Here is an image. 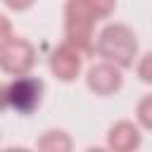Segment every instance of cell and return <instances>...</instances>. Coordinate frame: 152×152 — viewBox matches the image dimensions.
<instances>
[{
  "label": "cell",
  "instance_id": "6da1fadb",
  "mask_svg": "<svg viewBox=\"0 0 152 152\" xmlns=\"http://www.w3.org/2000/svg\"><path fill=\"white\" fill-rule=\"evenodd\" d=\"M95 10L88 0H69L66 2V38L76 50L90 52V26L95 21Z\"/></svg>",
  "mask_w": 152,
  "mask_h": 152
},
{
  "label": "cell",
  "instance_id": "7a4b0ae2",
  "mask_svg": "<svg viewBox=\"0 0 152 152\" xmlns=\"http://www.w3.org/2000/svg\"><path fill=\"white\" fill-rule=\"evenodd\" d=\"M97 50L102 57H107L121 66H128L131 57L135 55V38L126 26H109L102 31Z\"/></svg>",
  "mask_w": 152,
  "mask_h": 152
},
{
  "label": "cell",
  "instance_id": "3957f363",
  "mask_svg": "<svg viewBox=\"0 0 152 152\" xmlns=\"http://www.w3.org/2000/svg\"><path fill=\"white\" fill-rule=\"evenodd\" d=\"M33 64V50L26 40L7 38L0 48V66L10 74H24Z\"/></svg>",
  "mask_w": 152,
  "mask_h": 152
},
{
  "label": "cell",
  "instance_id": "277c9868",
  "mask_svg": "<svg viewBox=\"0 0 152 152\" xmlns=\"http://www.w3.org/2000/svg\"><path fill=\"white\" fill-rule=\"evenodd\" d=\"M40 90H43L40 81H36V78H19L10 88V102L21 114H31L40 104Z\"/></svg>",
  "mask_w": 152,
  "mask_h": 152
},
{
  "label": "cell",
  "instance_id": "5b68a950",
  "mask_svg": "<svg viewBox=\"0 0 152 152\" xmlns=\"http://www.w3.org/2000/svg\"><path fill=\"white\" fill-rule=\"evenodd\" d=\"M50 66H52V71H55L62 81H71V78L78 74V69H81V57H78V50H74V45H71V43L62 45V48L52 55Z\"/></svg>",
  "mask_w": 152,
  "mask_h": 152
},
{
  "label": "cell",
  "instance_id": "8992f818",
  "mask_svg": "<svg viewBox=\"0 0 152 152\" xmlns=\"http://www.w3.org/2000/svg\"><path fill=\"white\" fill-rule=\"evenodd\" d=\"M88 86H90L95 93L107 95V93H112V90H116V88L121 86V74H119L114 66H109V64L93 66V69L88 71Z\"/></svg>",
  "mask_w": 152,
  "mask_h": 152
},
{
  "label": "cell",
  "instance_id": "52a82bcc",
  "mask_svg": "<svg viewBox=\"0 0 152 152\" xmlns=\"http://www.w3.org/2000/svg\"><path fill=\"white\" fill-rule=\"evenodd\" d=\"M138 142H140V135H138L135 126H131L126 121L116 124L109 133V145L114 150H131V147H138Z\"/></svg>",
  "mask_w": 152,
  "mask_h": 152
},
{
  "label": "cell",
  "instance_id": "ba28073f",
  "mask_svg": "<svg viewBox=\"0 0 152 152\" xmlns=\"http://www.w3.org/2000/svg\"><path fill=\"white\" fill-rule=\"evenodd\" d=\"M138 116H140V121H142L147 128H152V95L145 97V100L140 102V107H138Z\"/></svg>",
  "mask_w": 152,
  "mask_h": 152
},
{
  "label": "cell",
  "instance_id": "9c48e42d",
  "mask_svg": "<svg viewBox=\"0 0 152 152\" xmlns=\"http://www.w3.org/2000/svg\"><path fill=\"white\" fill-rule=\"evenodd\" d=\"M40 147H64V150H66V147H69V140H66L62 133H55V131H52L48 138L40 140Z\"/></svg>",
  "mask_w": 152,
  "mask_h": 152
},
{
  "label": "cell",
  "instance_id": "30bf717a",
  "mask_svg": "<svg viewBox=\"0 0 152 152\" xmlns=\"http://www.w3.org/2000/svg\"><path fill=\"white\" fill-rule=\"evenodd\" d=\"M88 2H90V7L95 10V14H97V17L109 14V12H112V7H114V0H88Z\"/></svg>",
  "mask_w": 152,
  "mask_h": 152
},
{
  "label": "cell",
  "instance_id": "8fae6325",
  "mask_svg": "<svg viewBox=\"0 0 152 152\" xmlns=\"http://www.w3.org/2000/svg\"><path fill=\"white\" fill-rule=\"evenodd\" d=\"M138 74H140V78H142V81H152V55H147V57L140 62Z\"/></svg>",
  "mask_w": 152,
  "mask_h": 152
},
{
  "label": "cell",
  "instance_id": "7c38bea8",
  "mask_svg": "<svg viewBox=\"0 0 152 152\" xmlns=\"http://www.w3.org/2000/svg\"><path fill=\"white\" fill-rule=\"evenodd\" d=\"M10 31H12V26H10V21L0 14V43H5L7 38H10Z\"/></svg>",
  "mask_w": 152,
  "mask_h": 152
},
{
  "label": "cell",
  "instance_id": "4fadbf2b",
  "mask_svg": "<svg viewBox=\"0 0 152 152\" xmlns=\"http://www.w3.org/2000/svg\"><path fill=\"white\" fill-rule=\"evenodd\" d=\"M12 10H26L28 5H31V0H5Z\"/></svg>",
  "mask_w": 152,
  "mask_h": 152
},
{
  "label": "cell",
  "instance_id": "5bb4252c",
  "mask_svg": "<svg viewBox=\"0 0 152 152\" xmlns=\"http://www.w3.org/2000/svg\"><path fill=\"white\" fill-rule=\"evenodd\" d=\"M7 102H10V88H2L0 86V109H5Z\"/></svg>",
  "mask_w": 152,
  "mask_h": 152
}]
</instances>
